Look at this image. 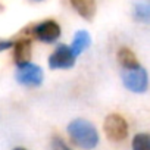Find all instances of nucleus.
<instances>
[{"instance_id":"4","label":"nucleus","mask_w":150,"mask_h":150,"mask_svg":"<svg viewBox=\"0 0 150 150\" xmlns=\"http://www.w3.org/2000/svg\"><path fill=\"white\" fill-rule=\"evenodd\" d=\"M16 81L27 87H38L43 83V69L31 62L18 65Z\"/></svg>"},{"instance_id":"8","label":"nucleus","mask_w":150,"mask_h":150,"mask_svg":"<svg viewBox=\"0 0 150 150\" xmlns=\"http://www.w3.org/2000/svg\"><path fill=\"white\" fill-rule=\"evenodd\" d=\"M90 44H91V38H90L88 31L80 30V31L75 33L74 40H72V44L69 46V49H71V52L74 53V56L77 57V56H80L83 52H86V50L90 47Z\"/></svg>"},{"instance_id":"15","label":"nucleus","mask_w":150,"mask_h":150,"mask_svg":"<svg viewBox=\"0 0 150 150\" xmlns=\"http://www.w3.org/2000/svg\"><path fill=\"white\" fill-rule=\"evenodd\" d=\"M13 150H27V149H24V147H15Z\"/></svg>"},{"instance_id":"13","label":"nucleus","mask_w":150,"mask_h":150,"mask_svg":"<svg viewBox=\"0 0 150 150\" xmlns=\"http://www.w3.org/2000/svg\"><path fill=\"white\" fill-rule=\"evenodd\" d=\"M52 149H53V150H72V149L65 143V140L60 138V137H57V135H54V137L52 138Z\"/></svg>"},{"instance_id":"16","label":"nucleus","mask_w":150,"mask_h":150,"mask_svg":"<svg viewBox=\"0 0 150 150\" xmlns=\"http://www.w3.org/2000/svg\"><path fill=\"white\" fill-rule=\"evenodd\" d=\"M2 11H3V6H2V5H0V12H2Z\"/></svg>"},{"instance_id":"6","label":"nucleus","mask_w":150,"mask_h":150,"mask_svg":"<svg viewBox=\"0 0 150 150\" xmlns=\"http://www.w3.org/2000/svg\"><path fill=\"white\" fill-rule=\"evenodd\" d=\"M31 34L33 37H35L37 40L43 43H54L60 37V27L56 21L47 19L34 25L31 28Z\"/></svg>"},{"instance_id":"14","label":"nucleus","mask_w":150,"mask_h":150,"mask_svg":"<svg viewBox=\"0 0 150 150\" xmlns=\"http://www.w3.org/2000/svg\"><path fill=\"white\" fill-rule=\"evenodd\" d=\"M12 46H13V41H11V40H2V38H0V52H5V50L11 49Z\"/></svg>"},{"instance_id":"1","label":"nucleus","mask_w":150,"mask_h":150,"mask_svg":"<svg viewBox=\"0 0 150 150\" xmlns=\"http://www.w3.org/2000/svg\"><path fill=\"white\" fill-rule=\"evenodd\" d=\"M68 134L71 141L83 150H91L99 144V132L96 127L83 118L74 119L68 125Z\"/></svg>"},{"instance_id":"12","label":"nucleus","mask_w":150,"mask_h":150,"mask_svg":"<svg viewBox=\"0 0 150 150\" xmlns=\"http://www.w3.org/2000/svg\"><path fill=\"white\" fill-rule=\"evenodd\" d=\"M134 18L140 22H150V3H137L134 8Z\"/></svg>"},{"instance_id":"17","label":"nucleus","mask_w":150,"mask_h":150,"mask_svg":"<svg viewBox=\"0 0 150 150\" xmlns=\"http://www.w3.org/2000/svg\"><path fill=\"white\" fill-rule=\"evenodd\" d=\"M34 2H43V0H34Z\"/></svg>"},{"instance_id":"7","label":"nucleus","mask_w":150,"mask_h":150,"mask_svg":"<svg viewBox=\"0 0 150 150\" xmlns=\"http://www.w3.org/2000/svg\"><path fill=\"white\" fill-rule=\"evenodd\" d=\"M13 59L16 65H22L30 62L31 59V52H33V44L30 38H19L16 43H13Z\"/></svg>"},{"instance_id":"5","label":"nucleus","mask_w":150,"mask_h":150,"mask_svg":"<svg viewBox=\"0 0 150 150\" xmlns=\"http://www.w3.org/2000/svg\"><path fill=\"white\" fill-rule=\"evenodd\" d=\"M75 59L77 57L71 52L69 46L57 44V47L49 57V68L50 69H69L75 65Z\"/></svg>"},{"instance_id":"3","label":"nucleus","mask_w":150,"mask_h":150,"mask_svg":"<svg viewBox=\"0 0 150 150\" xmlns=\"http://www.w3.org/2000/svg\"><path fill=\"white\" fill-rule=\"evenodd\" d=\"M103 129L110 141H122L128 137V124L124 116L112 113L105 119Z\"/></svg>"},{"instance_id":"9","label":"nucleus","mask_w":150,"mask_h":150,"mask_svg":"<svg viewBox=\"0 0 150 150\" xmlns=\"http://www.w3.org/2000/svg\"><path fill=\"white\" fill-rule=\"evenodd\" d=\"M72 8L78 12V15L87 21L94 16L96 12V0H71Z\"/></svg>"},{"instance_id":"10","label":"nucleus","mask_w":150,"mask_h":150,"mask_svg":"<svg viewBox=\"0 0 150 150\" xmlns=\"http://www.w3.org/2000/svg\"><path fill=\"white\" fill-rule=\"evenodd\" d=\"M118 62L121 63V66H122L124 69H132V68L140 66V63H138L135 54H134L128 47L119 49V52H118Z\"/></svg>"},{"instance_id":"11","label":"nucleus","mask_w":150,"mask_h":150,"mask_svg":"<svg viewBox=\"0 0 150 150\" xmlns=\"http://www.w3.org/2000/svg\"><path fill=\"white\" fill-rule=\"evenodd\" d=\"M132 150H150V134L140 132L132 138Z\"/></svg>"},{"instance_id":"2","label":"nucleus","mask_w":150,"mask_h":150,"mask_svg":"<svg viewBox=\"0 0 150 150\" xmlns=\"http://www.w3.org/2000/svg\"><path fill=\"white\" fill-rule=\"evenodd\" d=\"M122 83L125 88L132 93H144L149 87V75L143 66H137L132 69H124Z\"/></svg>"}]
</instances>
